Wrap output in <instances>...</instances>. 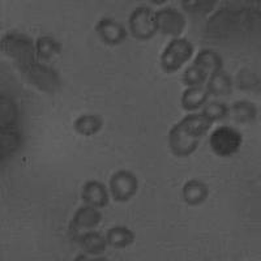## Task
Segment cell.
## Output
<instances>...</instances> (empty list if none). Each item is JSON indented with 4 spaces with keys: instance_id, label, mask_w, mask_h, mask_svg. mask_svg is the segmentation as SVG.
Here are the masks:
<instances>
[{
    "instance_id": "cell-15",
    "label": "cell",
    "mask_w": 261,
    "mask_h": 261,
    "mask_svg": "<svg viewBox=\"0 0 261 261\" xmlns=\"http://www.w3.org/2000/svg\"><path fill=\"white\" fill-rule=\"evenodd\" d=\"M77 242L88 255L93 256L102 255L109 246L106 237H103L101 232L98 231H88L80 234V237L77 238Z\"/></svg>"
},
{
    "instance_id": "cell-19",
    "label": "cell",
    "mask_w": 261,
    "mask_h": 261,
    "mask_svg": "<svg viewBox=\"0 0 261 261\" xmlns=\"http://www.w3.org/2000/svg\"><path fill=\"white\" fill-rule=\"evenodd\" d=\"M193 65L200 67L202 71H205L211 76V74L222 69L223 62L220 54L216 53L214 50H211V48H206V50H201L197 54L196 59L193 60Z\"/></svg>"
},
{
    "instance_id": "cell-1",
    "label": "cell",
    "mask_w": 261,
    "mask_h": 261,
    "mask_svg": "<svg viewBox=\"0 0 261 261\" xmlns=\"http://www.w3.org/2000/svg\"><path fill=\"white\" fill-rule=\"evenodd\" d=\"M212 125L213 122L202 113L191 114L181 119L170 129L169 146L172 154L180 158L193 154Z\"/></svg>"
},
{
    "instance_id": "cell-20",
    "label": "cell",
    "mask_w": 261,
    "mask_h": 261,
    "mask_svg": "<svg viewBox=\"0 0 261 261\" xmlns=\"http://www.w3.org/2000/svg\"><path fill=\"white\" fill-rule=\"evenodd\" d=\"M36 50L37 57L43 62H47L60 55L62 45L53 36H41L36 42Z\"/></svg>"
},
{
    "instance_id": "cell-26",
    "label": "cell",
    "mask_w": 261,
    "mask_h": 261,
    "mask_svg": "<svg viewBox=\"0 0 261 261\" xmlns=\"http://www.w3.org/2000/svg\"><path fill=\"white\" fill-rule=\"evenodd\" d=\"M216 4V0H191V2H181V7L187 12L193 13V15H206L211 11H213Z\"/></svg>"
},
{
    "instance_id": "cell-23",
    "label": "cell",
    "mask_w": 261,
    "mask_h": 261,
    "mask_svg": "<svg viewBox=\"0 0 261 261\" xmlns=\"http://www.w3.org/2000/svg\"><path fill=\"white\" fill-rule=\"evenodd\" d=\"M209 74L205 71H202L197 65H190L186 71L183 72L181 76V81L184 85H187L188 88L191 86H202L205 81H208Z\"/></svg>"
},
{
    "instance_id": "cell-7",
    "label": "cell",
    "mask_w": 261,
    "mask_h": 261,
    "mask_svg": "<svg viewBox=\"0 0 261 261\" xmlns=\"http://www.w3.org/2000/svg\"><path fill=\"white\" fill-rule=\"evenodd\" d=\"M139 190V179L129 170H119L110 178V193L116 202H127Z\"/></svg>"
},
{
    "instance_id": "cell-11",
    "label": "cell",
    "mask_w": 261,
    "mask_h": 261,
    "mask_svg": "<svg viewBox=\"0 0 261 261\" xmlns=\"http://www.w3.org/2000/svg\"><path fill=\"white\" fill-rule=\"evenodd\" d=\"M81 199L85 204L102 209L109 205L110 196L103 183L98 180H88L84 184L83 191H81Z\"/></svg>"
},
{
    "instance_id": "cell-16",
    "label": "cell",
    "mask_w": 261,
    "mask_h": 261,
    "mask_svg": "<svg viewBox=\"0 0 261 261\" xmlns=\"http://www.w3.org/2000/svg\"><path fill=\"white\" fill-rule=\"evenodd\" d=\"M209 93L204 86H191L184 90L181 95V107L186 111L199 110L206 103Z\"/></svg>"
},
{
    "instance_id": "cell-2",
    "label": "cell",
    "mask_w": 261,
    "mask_h": 261,
    "mask_svg": "<svg viewBox=\"0 0 261 261\" xmlns=\"http://www.w3.org/2000/svg\"><path fill=\"white\" fill-rule=\"evenodd\" d=\"M2 53L16 63L17 68L36 62V43L29 36L20 33H8L0 41Z\"/></svg>"
},
{
    "instance_id": "cell-4",
    "label": "cell",
    "mask_w": 261,
    "mask_h": 261,
    "mask_svg": "<svg viewBox=\"0 0 261 261\" xmlns=\"http://www.w3.org/2000/svg\"><path fill=\"white\" fill-rule=\"evenodd\" d=\"M193 45L186 38H174L161 57V67L167 73L178 72L193 55Z\"/></svg>"
},
{
    "instance_id": "cell-14",
    "label": "cell",
    "mask_w": 261,
    "mask_h": 261,
    "mask_svg": "<svg viewBox=\"0 0 261 261\" xmlns=\"http://www.w3.org/2000/svg\"><path fill=\"white\" fill-rule=\"evenodd\" d=\"M232 86H234V83H232L231 76L223 69H221V71L209 76L206 90H208L209 95L226 97L232 92Z\"/></svg>"
},
{
    "instance_id": "cell-21",
    "label": "cell",
    "mask_w": 261,
    "mask_h": 261,
    "mask_svg": "<svg viewBox=\"0 0 261 261\" xmlns=\"http://www.w3.org/2000/svg\"><path fill=\"white\" fill-rule=\"evenodd\" d=\"M230 111H231L235 122L241 123V124L252 123L257 118V107H256V105H253L252 102L246 101V99L235 102Z\"/></svg>"
},
{
    "instance_id": "cell-8",
    "label": "cell",
    "mask_w": 261,
    "mask_h": 261,
    "mask_svg": "<svg viewBox=\"0 0 261 261\" xmlns=\"http://www.w3.org/2000/svg\"><path fill=\"white\" fill-rule=\"evenodd\" d=\"M155 22H157L158 32L162 33L163 36L178 38L186 29V17L183 13L172 7H165L157 11Z\"/></svg>"
},
{
    "instance_id": "cell-18",
    "label": "cell",
    "mask_w": 261,
    "mask_h": 261,
    "mask_svg": "<svg viewBox=\"0 0 261 261\" xmlns=\"http://www.w3.org/2000/svg\"><path fill=\"white\" fill-rule=\"evenodd\" d=\"M103 127V119L94 114H86L79 116L73 123L74 130L81 136H94Z\"/></svg>"
},
{
    "instance_id": "cell-24",
    "label": "cell",
    "mask_w": 261,
    "mask_h": 261,
    "mask_svg": "<svg viewBox=\"0 0 261 261\" xmlns=\"http://www.w3.org/2000/svg\"><path fill=\"white\" fill-rule=\"evenodd\" d=\"M201 113L204 114L209 120L216 123V122H220V120H223L225 118H227L228 113H230V109H228V106L225 103V102L214 101L206 105Z\"/></svg>"
},
{
    "instance_id": "cell-13",
    "label": "cell",
    "mask_w": 261,
    "mask_h": 261,
    "mask_svg": "<svg viewBox=\"0 0 261 261\" xmlns=\"http://www.w3.org/2000/svg\"><path fill=\"white\" fill-rule=\"evenodd\" d=\"M22 143L20 130L16 127L2 128L0 132V151H2V160H7L13 155L20 148Z\"/></svg>"
},
{
    "instance_id": "cell-5",
    "label": "cell",
    "mask_w": 261,
    "mask_h": 261,
    "mask_svg": "<svg viewBox=\"0 0 261 261\" xmlns=\"http://www.w3.org/2000/svg\"><path fill=\"white\" fill-rule=\"evenodd\" d=\"M242 143H243V136L238 129L232 127H218L212 132L211 139H209V145L214 154L218 157H230L239 151Z\"/></svg>"
},
{
    "instance_id": "cell-12",
    "label": "cell",
    "mask_w": 261,
    "mask_h": 261,
    "mask_svg": "<svg viewBox=\"0 0 261 261\" xmlns=\"http://www.w3.org/2000/svg\"><path fill=\"white\" fill-rule=\"evenodd\" d=\"M183 199L190 206H199L206 201L209 196V188L200 180H188L183 186Z\"/></svg>"
},
{
    "instance_id": "cell-22",
    "label": "cell",
    "mask_w": 261,
    "mask_h": 261,
    "mask_svg": "<svg viewBox=\"0 0 261 261\" xmlns=\"http://www.w3.org/2000/svg\"><path fill=\"white\" fill-rule=\"evenodd\" d=\"M2 128L16 127L17 124V106L11 98L2 97Z\"/></svg>"
},
{
    "instance_id": "cell-17",
    "label": "cell",
    "mask_w": 261,
    "mask_h": 261,
    "mask_svg": "<svg viewBox=\"0 0 261 261\" xmlns=\"http://www.w3.org/2000/svg\"><path fill=\"white\" fill-rule=\"evenodd\" d=\"M107 244L115 249L127 248L135 242V232L125 226H114L106 234Z\"/></svg>"
},
{
    "instance_id": "cell-25",
    "label": "cell",
    "mask_w": 261,
    "mask_h": 261,
    "mask_svg": "<svg viewBox=\"0 0 261 261\" xmlns=\"http://www.w3.org/2000/svg\"><path fill=\"white\" fill-rule=\"evenodd\" d=\"M237 83L242 90H247V92H258L260 89V80H258L257 74L247 68L239 72Z\"/></svg>"
},
{
    "instance_id": "cell-6",
    "label": "cell",
    "mask_w": 261,
    "mask_h": 261,
    "mask_svg": "<svg viewBox=\"0 0 261 261\" xmlns=\"http://www.w3.org/2000/svg\"><path fill=\"white\" fill-rule=\"evenodd\" d=\"M128 25H129L132 37L139 41H149L158 33L155 12L150 7H137L134 12L130 13Z\"/></svg>"
},
{
    "instance_id": "cell-9",
    "label": "cell",
    "mask_w": 261,
    "mask_h": 261,
    "mask_svg": "<svg viewBox=\"0 0 261 261\" xmlns=\"http://www.w3.org/2000/svg\"><path fill=\"white\" fill-rule=\"evenodd\" d=\"M98 37L109 46H118L125 41L128 33L122 24L116 22L113 18H102L95 25Z\"/></svg>"
},
{
    "instance_id": "cell-10",
    "label": "cell",
    "mask_w": 261,
    "mask_h": 261,
    "mask_svg": "<svg viewBox=\"0 0 261 261\" xmlns=\"http://www.w3.org/2000/svg\"><path fill=\"white\" fill-rule=\"evenodd\" d=\"M102 222V213L99 209L94 208L92 205H83L74 212L73 218L69 225V230L77 234L81 230H90L97 227Z\"/></svg>"
},
{
    "instance_id": "cell-3",
    "label": "cell",
    "mask_w": 261,
    "mask_h": 261,
    "mask_svg": "<svg viewBox=\"0 0 261 261\" xmlns=\"http://www.w3.org/2000/svg\"><path fill=\"white\" fill-rule=\"evenodd\" d=\"M18 71L21 72L27 83H29L30 85H33L41 92L54 93L59 90L60 77L58 72L48 65L42 64L38 60L30 63L25 67H21L18 68Z\"/></svg>"
}]
</instances>
